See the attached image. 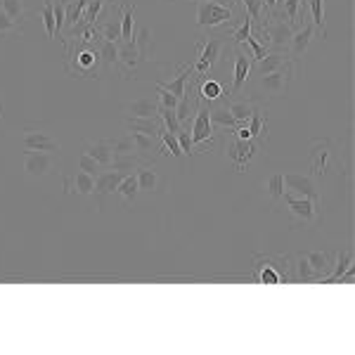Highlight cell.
Returning <instances> with one entry per match:
<instances>
[{"label":"cell","instance_id":"cell-1","mask_svg":"<svg viewBox=\"0 0 355 355\" xmlns=\"http://www.w3.org/2000/svg\"><path fill=\"white\" fill-rule=\"evenodd\" d=\"M100 31L90 26L83 36L64 38V69L73 78H100L102 60H100Z\"/></svg>","mask_w":355,"mask_h":355},{"label":"cell","instance_id":"cell-2","mask_svg":"<svg viewBox=\"0 0 355 355\" xmlns=\"http://www.w3.org/2000/svg\"><path fill=\"white\" fill-rule=\"evenodd\" d=\"M294 81V62L287 60L270 73H261L254 85V100H277L289 93V85Z\"/></svg>","mask_w":355,"mask_h":355},{"label":"cell","instance_id":"cell-3","mask_svg":"<svg viewBox=\"0 0 355 355\" xmlns=\"http://www.w3.org/2000/svg\"><path fill=\"white\" fill-rule=\"evenodd\" d=\"M244 15V10L223 8L211 0H197V26L204 31H216V28H234V19Z\"/></svg>","mask_w":355,"mask_h":355},{"label":"cell","instance_id":"cell-4","mask_svg":"<svg viewBox=\"0 0 355 355\" xmlns=\"http://www.w3.org/2000/svg\"><path fill=\"white\" fill-rule=\"evenodd\" d=\"M227 45V36H209L197 43V60L192 62L194 78H206L223 62V50Z\"/></svg>","mask_w":355,"mask_h":355},{"label":"cell","instance_id":"cell-5","mask_svg":"<svg viewBox=\"0 0 355 355\" xmlns=\"http://www.w3.org/2000/svg\"><path fill=\"white\" fill-rule=\"evenodd\" d=\"M254 277L261 284H287L289 282V259L287 256H256Z\"/></svg>","mask_w":355,"mask_h":355},{"label":"cell","instance_id":"cell-6","mask_svg":"<svg viewBox=\"0 0 355 355\" xmlns=\"http://www.w3.org/2000/svg\"><path fill=\"white\" fill-rule=\"evenodd\" d=\"M256 36L266 38V48L268 50H287V45L294 36V26L289 24L284 17L279 15H268L266 17V24H263L261 31H254Z\"/></svg>","mask_w":355,"mask_h":355},{"label":"cell","instance_id":"cell-7","mask_svg":"<svg viewBox=\"0 0 355 355\" xmlns=\"http://www.w3.org/2000/svg\"><path fill=\"white\" fill-rule=\"evenodd\" d=\"M190 133H192V145L199 152V147L209 150L216 145V135H214V123H211V105L209 102L199 100L197 110H194L192 123H190Z\"/></svg>","mask_w":355,"mask_h":355},{"label":"cell","instance_id":"cell-8","mask_svg":"<svg viewBox=\"0 0 355 355\" xmlns=\"http://www.w3.org/2000/svg\"><path fill=\"white\" fill-rule=\"evenodd\" d=\"M230 57H232V64H234V78H232V85H230V93H227V97L237 95L239 90L244 88L246 81H249V76H251V67H254V57H251V53L246 50V45H239V48H234L232 45Z\"/></svg>","mask_w":355,"mask_h":355},{"label":"cell","instance_id":"cell-9","mask_svg":"<svg viewBox=\"0 0 355 355\" xmlns=\"http://www.w3.org/2000/svg\"><path fill=\"white\" fill-rule=\"evenodd\" d=\"M284 202L289 206V214L299 225H313L315 220L320 218V211H318V202L306 197H294V194L284 192Z\"/></svg>","mask_w":355,"mask_h":355},{"label":"cell","instance_id":"cell-10","mask_svg":"<svg viewBox=\"0 0 355 355\" xmlns=\"http://www.w3.org/2000/svg\"><path fill=\"white\" fill-rule=\"evenodd\" d=\"M259 145L261 142H256V140H237V137H232L230 142H225V157L234 164V168H237L239 173H244L246 164L251 162V157L259 150Z\"/></svg>","mask_w":355,"mask_h":355},{"label":"cell","instance_id":"cell-11","mask_svg":"<svg viewBox=\"0 0 355 355\" xmlns=\"http://www.w3.org/2000/svg\"><path fill=\"white\" fill-rule=\"evenodd\" d=\"M315 36H318V31H315V26L311 21H303L301 26L294 28V36H291V41L287 45V55L291 62L301 60V57H306V53L311 50V45L315 41Z\"/></svg>","mask_w":355,"mask_h":355},{"label":"cell","instance_id":"cell-12","mask_svg":"<svg viewBox=\"0 0 355 355\" xmlns=\"http://www.w3.org/2000/svg\"><path fill=\"white\" fill-rule=\"evenodd\" d=\"M55 162H57V154L53 152H31V150L24 152V171L33 180H41V178L48 175L55 168Z\"/></svg>","mask_w":355,"mask_h":355},{"label":"cell","instance_id":"cell-13","mask_svg":"<svg viewBox=\"0 0 355 355\" xmlns=\"http://www.w3.org/2000/svg\"><path fill=\"white\" fill-rule=\"evenodd\" d=\"M128 175V171H119V168H102V173L95 178V197H97V204H105V199L110 197L119 190L121 180Z\"/></svg>","mask_w":355,"mask_h":355},{"label":"cell","instance_id":"cell-14","mask_svg":"<svg viewBox=\"0 0 355 355\" xmlns=\"http://www.w3.org/2000/svg\"><path fill=\"white\" fill-rule=\"evenodd\" d=\"M21 147L31 152H53V154L62 150L60 142H57L53 135L38 128H26L24 133H21Z\"/></svg>","mask_w":355,"mask_h":355},{"label":"cell","instance_id":"cell-15","mask_svg":"<svg viewBox=\"0 0 355 355\" xmlns=\"http://www.w3.org/2000/svg\"><path fill=\"white\" fill-rule=\"evenodd\" d=\"M142 60H145V57H142L140 50H137L135 38H133V41H121V43H119V62H116V67L121 69L123 78H135L133 73L137 71V67H140Z\"/></svg>","mask_w":355,"mask_h":355},{"label":"cell","instance_id":"cell-16","mask_svg":"<svg viewBox=\"0 0 355 355\" xmlns=\"http://www.w3.org/2000/svg\"><path fill=\"white\" fill-rule=\"evenodd\" d=\"M284 192L294 194V197H306L313 202H320V192L315 187L313 178L301 175V173H287L284 175Z\"/></svg>","mask_w":355,"mask_h":355},{"label":"cell","instance_id":"cell-17","mask_svg":"<svg viewBox=\"0 0 355 355\" xmlns=\"http://www.w3.org/2000/svg\"><path fill=\"white\" fill-rule=\"evenodd\" d=\"M334 268V272L329 275H324V277H320V282L322 284H343V282H351L353 279V254L348 249H341L339 254H336V266H331Z\"/></svg>","mask_w":355,"mask_h":355},{"label":"cell","instance_id":"cell-18","mask_svg":"<svg viewBox=\"0 0 355 355\" xmlns=\"http://www.w3.org/2000/svg\"><path fill=\"white\" fill-rule=\"evenodd\" d=\"M123 114L128 121H145V119H159V102L152 97H137L123 107Z\"/></svg>","mask_w":355,"mask_h":355},{"label":"cell","instance_id":"cell-19","mask_svg":"<svg viewBox=\"0 0 355 355\" xmlns=\"http://www.w3.org/2000/svg\"><path fill=\"white\" fill-rule=\"evenodd\" d=\"M334 159V145L331 140H315V145L311 147V164H313V173L315 175H327L329 162Z\"/></svg>","mask_w":355,"mask_h":355},{"label":"cell","instance_id":"cell-20","mask_svg":"<svg viewBox=\"0 0 355 355\" xmlns=\"http://www.w3.org/2000/svg\"><path fill=\"white\" fill-rule=\"evenodd\" d=\"M130 140L135 145V154L140 162H147V159L159 157L162 152V145H159V135H147V133H137V130H128Z\"/></svg>","mask_w":355,"mask_h":355},{"label":"cell","instance_id":"cell-21","mask_svg":"<svg viewBox=\"0 0 355 355\" xmlns=\"http://www.w3.org/2000/svg\"><path fill=\"white\" fill-rule=\"evenodd\" d=\"M64 190L67 194H76V197H90L95 192V178L76 168V173L64 175Z\"/></svg>","mask_w":355,"mask_h":355},{"label":"cell","instance_id":"cell-22","mask_svg":"<svg viewBox=\"0 0 355 355\" xmlns=\"http://www.w3.org/2000/svg\"><path fill=\"white\" fill-rule=\"evenodd\" d=\"M135 175H137V185H140V194H157L162 190V175L152 166L140 164L135 168Z\"/></svg>","mask_w":355,"mask_h":355},{"label":"cell","instance_id":"cell-23","mask_svg":"<svg viewBox=\"0 0 355 355\" xmlns=\"http://www.w3.org/2000/svg\"><path fill=\"white\" fill-rule=\"evenodd\" d=\"M90 159H95L102 168H112L114 164V150L110 140H95V142H85V152Z\"/></svg>","mask_w":355,"mask_h":355},{"label":"cell","instance_id":"cell-24","mask_svg":"<svg viewBox=\"0 0 355 355\" xmlns=\"http://www.w3.org/2000/svg\"><path fill=\"white\" fill-rule=\"evenodd\" d=\"M197 81V97L202 102H209V105H216V102H223L225 97V90H223V83L216 81V78H194Z\"/></svg>","mask_w":355,"mask_h":355},{"label":"cell","instance_id":"cell-25","mask_svg":"<svg viewBox=\"0 0 355 355\" xmlns=\"http://www.w3.org/2000/svg\"><path fill=\"white\" fill-rule=\"evenodd\" d=\"M246 128L251 133V140L266 142L268 140V119H266V107L259 105V110L251 114V119L246 121Z\"/></svg>","mask_w":355,"mask_h":355},{"label":"cell","instance_id":"cell-26","mask_svg":"<svg viewBox=\"0 0 355 355\" xmlns=\"http://www.w3.org/2000/svg\"><path fill=\"white\" fill-rule=\"evenodd\" d=\"M192 76H194V69H192V62H190V64H185L180 69V73H178L173 81H159V85L166 90H171V93L180 100V97L187 95V78H192Z\"/></svg>","mask_w":355,"mask_h":355},{"label":"cell","instance_id":"cell-27","mask_svg":"<svg viewBox=\"0 0 355 355\" xmlns=\"http://www.w3.org/2000/svg\"><path fill=\"white\" fill-rule=\"evenodd\" d=\"M225 105H227V110H230L232 116L237 119V123H246L251 119V114L259 110L261 102L251 97V100H230V102H225Z\"/></svg>","mask_w":355,"mask_h":355},{"label":"cell","instance_id":"cell-28","mask_svg":"<svg viewBox=\"0 0 355 355\" xmlns=\"http://www.w3.org/2000/svg\"><path fill=\"white\" fill-rule=\"evenodd\" d=\"M211 123H214V128H234V125H239L237 119H234L230 110H227L225 102L211 105Z\"/></svg>","mask_w":355,"mask_h":355},{"label":"cell","instance_id":"cell-29","mask_svg":"<svg viewBox=\"0 0 355 355\" xmlns=\"http://www.w3.org/2000/svg\"><path fill=\"white\" fill-rule=\"evenodd\" d=\"M287 60H289L287 50H270V53L263 57L261 62H256V71H259V76H261V73H270L277 67H282Z\"/></svg>","mask_w":355,"mask_h":355},{"label":"cell","instance_id":"cell-30","mask_svg":"<svg viewBox=\"0 0 355 355\" xmlns=\"http://www.w3.org/2000/svg\"><path fill=\"white\" fill-rule=\"evenodd\" d=\"M159 145H162V152L159 154H164V157H175V159H182L185 154H182V150H180V145H178V137L173 135V133H168V130L164 128H159Z\"/></svg>","mask_w":355,"mask_h":355},{"label":"cell","instance_id":"cell-31","mask_svg":"<svg viewBox=\"0 0 355 355\" xmlns=\"http://www.w3.org/2000/svg\"><path fill=\"white\" fill-rule=\"evenodd\" d=\"M135 12H137V8L128 0V3L123 5V15H121V41H133L135 38V33H133Z\"/></svg>","mask_w":355,"mask_h":355},{"label":"cell","instance_id":"cell-32","mask_svg":"<svg viewBox=\"0 0 355 355\" xmlns=\"http://www.w3.org/2000/svg\"><path fill=\"white\" fill-rule=\"evenodd\" d=\"M110 142H112V150H114V159H130V157H137V154H135V145H133V140H130V135H128V133L114 137V140H110Z\"/></svg>","mask_w":355,"mask_h":355},{"label":"cell","instance_id":"cell-33","mask_svg":"<svg viewBox=\"0 0 355 355\" xmlns=\"http://www.w3.org/2000/svg\"><path fill=\"white\" fill-rule=\"evenodd\" d=\"M308 263H311V268L315 270V275L320 277H324L329 270H331V261H329V254H324V251H311V254L303 256Z\"/></svg>","mask_w":355,"mask_h":355},{"label":"cell","instance_id":"cell-34","mask_svg":"<svg viewBox=\"0 0 355 355\" xmlns=\"http://www.w3.org/2000/svg\"><path fill=\"white\" fill-rule=\"evenodd\" d=\"M251 31H254V19H251L249 15H242V24L237 28H230V38H232V45L234 48H239V45L246 43V38L251 36Z\"/></svg>","mask_w":355,"mask_h":355},{"label":"cell","instance_id":"cell-35","mask_svg":"<svg viewBox=\"0 0 355 355\" xmlns=\"http://www.w3.org/2000/svg\"><path fill=\"white\" fill-rule=\"evenodd\" d=\"M0 8L5 10L12 19L17 21V24H21L24 26V21H26V5H24V0H0Z\"/></svg>","mask_w":355,"mask_h":355},{"label":"cell","instance_id":"cell-36","mask_svg":"<svg viewBox=\"0 0 355 355\" xmlns=\"http://www.w3.org/2000/svg\"><path fill=\"white\" fill-rule=\"evenodd\" d=\"M116 194H121V197L125 199V202H135L137 197H140V185H137V175L135 171L133 173H128L121 180V185H119Z\"/></svg>","mask_w":355,"mask_h":355},{"label":"cell","instance_id":"cell-37","mask_svg":"<svg viewBox=\"0 0 355 355\" xmlns=\"http://www.w3.org/2000/svg\"><path fill=\"white\" fill-rule=\"evenodd\" d=\"M100 60H102V71H105V69L116 67V62H119V43L100 41Z\"/></svg>","mask_w":355,"mask_h":355},{"label":"cell","instance_id":"cell-38","mask_svg":"<svg viewBox=\"0 0 355 355\" xmlns=\"http://www.w3.org/2000/svg\"><path fill=\"white\" fill-rule=\"evenodd\" d=\"M21 33H24V26L17 24L12 17L0 8V41H3V38H8V36H21Z\"/></svg>","mask_w":355,"mask_h":355},{"label":"cell","instance_id":"cell-39","mask_svg":"<svg viewBox=\"0 0 355 355\" xmlns=\"http://www.w3.org/2000/svg\"><path fill=\"white\" fill-rule=\"evenodd\" d=\"M105 5H107V0H88V5H85V12H83V17L78 21L85 24V26H95L97 19H100V15H102V10H105Z\"/></svg>","mask_w":355,"mask_h":355},{"label":"cell","instance_id":"cell-40","mask_svg":"<svg viewBox=\"0 0 355 355\" xmlns=\"http://www.w3.org/2000/svg\"><path fill=\"white\" fill-rule=\"evenodd\" d=\"M263 187L268 190V197H270L272 202H279V199L284 197V175L272 173L266 182H263Z\"/></svg>","mask_w":355,"mask_h":355},{"label":"cell","instance_id":"cell-41","mask_svg":"<svg viewBox=\"0 0 355 355\" xmlns=\"http://www.w3.org/2000/svg\"><path fill=\"white\" fill-rule=\"evenodd\" d=\"M41 19H43L45 31H48V38H50V41H57V26H55L53 0H45V3H43V8H41Z\"/></svg>","mask_w":355,"mask_h":355},{"label":"cell","instance_id":"cell-42","mask_svg":"<svg viewBox=\"0 0 355 355\" xmlns=\"http://www.w3.org/2000/svg\"><path fill=\"white\" fill-rule=\"evenodd\" d=\"M159 121L164 123V128L168 130V133H180L182 123L178 121V114L175 110H166V107H159Z\"/></svg>","mask_w":355,"mask_h":355},{"label":"cell","instance_id":"cell-43","mask_svg":"<svg viewBox=\"0 0 355 355\" xmlns=\"http://www.w3.org/2000/svg\"><path fill=\"white\" fill-rule=\"evenodd\" d=\"M67 5H69V0H53L55 26H57V41H62V31H64V19H67Z\"/></svg>","mask_w":355,"mask_h":355},{"label":"cell","instance_id":"cell-44","mask_svg":"<svg viewBox=\"0 0 355 355\" xmlns=\"http://www.w3.org/2000/svg\"><path fill=\"white\" fill-rule=\"evenodd\" d=\"M78 171H83V173L97 178L102 173V166L97 164L95 159H90L88 154H81V157H78Z\"/></svg>","mask_w":355,"mask_h":355},{"label":"cell","instance_id":"cell-45","mask_svg":"<svg viewBox=\"0 0 355 355\" xmlns=\"http://www.w3.org/2000/svg\"><path fill=\"white\" fill-rule=\"evenodd\" d=\"M175 137H178V145H180L182 154H187V157H192V154H197V150H194V145H192L190 128H185V125H182L180 133H175Z\"/></svg>","mask_w":355,"mask_h":355},{"label":"cell","instance_id":"cell-46","mask_svg":"<svg viewBox=\"0 0 355 355\" xmlns=\"http://www.w3.org/2000/svg\"><path fill=\"white\" fill-rule=\"evenodd\" d=\"M296 279H301V282H313V279H318V275H315L311 263L306 259H299V263H296Z\"/></svg>","mask_w":355,"mask_h":355},{"label":"cell","instance_id":"cell-47","mask_svg":"<svg viewBox=\"0 0 355 355\" xmlns=\"http://www.w3.org/2000/svg\"><path fill=\"white\" fill-rule=\"evenodd\" d=\"M157 95H159V100H157V102H159V107H166V110H175L178 102H180L173 93H171V90L162 88L159 83H157Z\"/></svg>","mask_w":355,"mask_h":355},{"label":"cell","instance_id":"cell-48","mask_svg":"<svg viewBox=\"0 0 355 355\" xmlns=\"http://www.w3.org/2000/svg\"><path fill=\"white\" fill-rule=\"evenodd\" d=\"M150 26H140V31L135 33V45L140 50L142 57H147V50H150Z\"/></svg>","mask_w":355,"mask_h":355},{"label":"cell","instance_id":"cell-49","mask_svg":"<svg viewBox=\"0 0 355 355\" xmlns=\"http://www.w3.org/2000/svg\"><path fill=\"white\" fill-rule=\"evenodd\" d=\"M275 10H277V0H263V12L275 15Z\"/></svg>","mask_w":355,"mask_h":355},{"label":"cell","instance_id":"cell-50","mask_svg":"<svg viewBox=\"0 0 355 355\" xmlns=\"http://www.w3.org/2000/svg\"><path fill=\"white\" fill-rule=\"evenodd\" d=\"M216 5H223V8H237V0H211Z\"/></svg>","mask_w":355,"mask_h":355},{"label":"cell","instance_id":"cell-51","mask_svg":"<svg viewBox=\"0 0 355 355\" xmlns=\"http://www.w3.org/2000/svg\"><path fill=\"white\" fill-rule=\"evenodd\" d=\"M0 119H3V105H0Z\"/></svg>","mask_w":355,"mask_h":355}]
</instances>
